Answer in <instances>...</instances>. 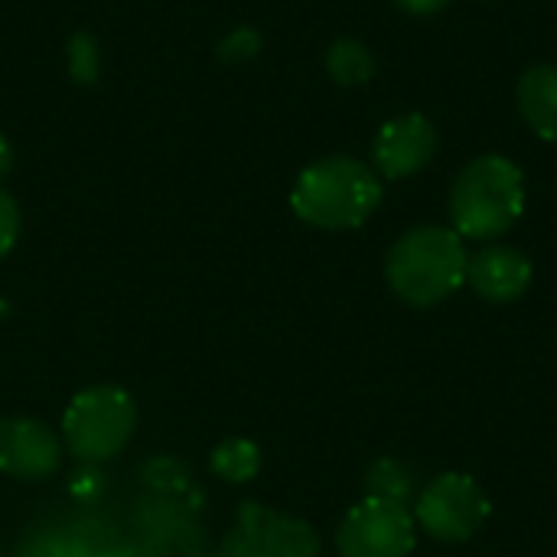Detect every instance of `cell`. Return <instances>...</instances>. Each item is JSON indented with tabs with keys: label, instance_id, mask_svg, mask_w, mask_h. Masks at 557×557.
Masks as SVG:
<instances>
[{
	"label": "cell",
	"instance_id": "6da1fadb",
	"mask_svg": "<svg viewBox=\"0 0 557 557\" xmlns=\"http://www.w3.org/2000/svg\"><path fill=\"white\" fill-rule=\"evenodd\" d=\"M382 206V180L362 160L333 153L313 160L290 189V209L313 228L349 232Z\"/></svg>",
	"mask_w": 557,
	"mask_h": 557
},
{
	"label": "cell",
	"instance_id": "7a4b0ae2",
	"mask_svg": "<svg viewBox=\"0 0 557 557\" xmlns=\"http://www.w3.org/2000/svg\"><path fill=\"white\" fill-rule=\"evenodd\" d=\"M525 212V173L503 153L470 160L450 189V228L460 238L496 242Z\"/></svg>",
	"mask_w": 557,
	"mask_h": 557
},
{
	"label": "cell",
	"instance_id": "3957f363",
	"mask_svg": "<svg viewBox=\"0 0 557 557\" xmlns=\"http://www.w3.org/2000/svg\"><path fill=\"white\" fill-rule=\"evenodd\" d=\"M467 261L470 251L454 228L418 225L392 245L385 277L405 304L434 307L467 284Z\"/></svg>",
	"mask_w": 557,
	"mask_h": 557
},
{
	"label": "cell",
	"instance_id": "277c9868",
	"mask_svg": "<svg viewBox=\"0 0 557 557\" xmlns=\"http://www.w3.org/2000/svg\"><path fill=\"white\" fill-rule=\"evenodd\" d=\"M137 424V411L127 392L98 385L72 398L62 418V434L75 460L101 463L124 450Z\"/></svg>",
	"mask_w": 557,
	"mask_h": 557
},
{
	"label": "cell",
	"instance_id": "5b68a950",
	"mask_svg": "<svg viewBox=\"0 0 557 557\" xmlns=\"http://www.w3.org/2000/svg\"><path fill=\"white\" fill-rule=\"evenodd\" d=\"M490 519V496L467 473H444L418 499V525L441 542H467Z\"/></svg>",
	"mask_w": 557,
	"mask_h": 557
},
{
	"label": "cell",
	"instance_id": "8992f818",
	"mask_svg": "<svg viewBox=\"0 0 557 557\" xmlns=\"http://www.w3.org/2000/svg\"><path fill=\"white\" fill-rule=\"evenodd\" d=\"M414 545L418 529L411 512L385 499L352 506L336 532V548L343 557H408Z\"/></svg>",
	"mask_w": 557,
	"mask_h": 557
},
{
	"label": "cell",
	"instance_id": "52a82bcc",
	"mask_svg": "<svg viewBox=\"0 0 557 557\" xmlns=\"http://www.w3.org/2000/svg\"><path fill=\"white\" fill-rule=\"evenodd\" d=\"M437 127L431 117L408 111L385 121L372 140V163L375 173L385 180H408L421 173L437 153Z\"/></svg>",
	"mask_w": 557,
	"mask_h": 557
},
{
	"label": "cell",
	"instance_id": "ba28073f",
	"mask_svg": "<svg viewBox=\"0 0 557 557\" xmlns=\"http://www.w3.org/2000/svg\"><path fill=\"white\" fill-rule=\"evenodd\" d=\"M235 557H317L320 545L310 525L274 516L258 506L242 509V525L232 535Z\"/></svg>",
	"mask_w": 557,
	"mask_h": 557
},
{
	"label": "cell",
	"instance_id": "9c48e42d",
	"mask_svg": "<svg viewBox=\"0 0 557 557\" xmlns=\"http://www.w3.org/2000/svg\"><path fill=\"white\" fill-rule=\"evenodd\" d=\"M55 434L33 418L0 421V473L13 480H46L59 467Z\"/></svg>",
	"mask_w": 557,
	"mask_h": 557
},
{
	"label": "cell",
	"instance_id": "30bf717a",
	"mask_svg": "<svg viewBox=\"0 0 557 557\" xmlns=\"http://www.w3.org/2000/svg\"><path fill=\"white\" fill-rule=\"evenodd\" d=\"M532 261L512 245H486L467 261V284L490 304H512L532 284Z\"/></svg>",
	"mask_w": 557,
	"mask_h": 557
},
{
	"label": "cell",
	"instance_id": "8fae6325",
	"mask_svg": "<svg viewBox=\"0 0 557 557\" xmlns=\"http://www.w3.org/2000/svg\"><path fill=\"white\" fill-rule=\"evenodd\" d=\"M516 104L522 121L532 127L535 137L557 140V65L542 62L522 72L516 88Z\"/></svg>",
	"mask_w": 557,
	"mask_h": 557
},
{
	"label": "cell",
	"instance_id": "7c38bea8",
	"mask_svg": "<svg viewBox=\"0 0 557 557\" xmlns=\"http://www.w3.org/2000/svg\"><path fill=\"white\" fill-rule=\"evenodd\" d=\"M375 69H379V62L362 39H336L326 49V72L333 75V82H339L346 88L372 82Z\"/></svg>",
	"mask_w": 557,
	"mask_h": 557
},
{
	"label": "cell",
	"instance_id": "4fadbf2b",
	"mask_svg": "<svg viewBox=\"0 0 557 557\" xmlns=\"http://www.w3.org/2000/svg\"><path fill=\"white\" fill-rule=\"evenodd\" d=\"M209 463H212L215 476H222L228 483H248L261 467V450L245 437H232L212 450Z\"/></svg>",
	"mask_w": 557,
	"mask_h": 557
},
{
	"label": "cell",
	"instance_id": "5bb4252c",
	"mask_svg": "<svg viewBox=\"0 0 557 557\" xmlns=\"http://www.w3.org/2000/svg\"><path fill=\"white\" fill-rule=\"evenodd\" d=\"M366 490H369V499H385V503L405 506L411 496V480H408L405 467H398L395 460H382L369 470Z\"/></svg>",
	"mask_w": 557,
	"mask_h": 557
},
{
	"label": "cell",
	"instance_id": "9a60e30c",
	"mask_svg": "<svg viewBox=\"0 0 557 557\" xmlns=\"http://www.w3.org/2000/svg\"><path fill=\"white\" fill-rule=\"evenodd\" d=\"M69 72H72L75 82H85V85L95 82V75H98V49H95L91 36H85V33L72 36V42H69Z\"/></svg>",
	"mask_w": 557,
	"mask_h": 557
},
{
	"label": "cell",
	"instance_id": "2e32d148",
	"mask_svg": "<svg viewBox=\"0 0 557 557\" xmlns=\"http://www.w3.org/2000/svg\"><path fill=\"white\" fill-rule=\"evenodd\" d=\"M258 49H261V36L251 26H238L235 33H228L219 42V59L222 62H245V59L258 55Z\"/></svg>",
	"mask_w": 557,
	"mask_h": 557
},
{
	"label": "cell",
	"instance_id": "e0dca14e",
	"mask_svg": "<svg viewBox=\"0 0 557 557\" xmlns=\"http://www.w3.org/2000/svg\"><path fill=\"white\" fill-rule=\"evenodd\" d=\"M16 235H20V209L13 196L0 189V258L16 245Z\"/></svg>",
	"mask_w": 557,
	"mask_h": 557
},
{
	"label": "cell",
	"instance_id": "ac0fdd59",
	"mask_svg": "<svg viewBox=\"0 0 557 557\" xmlns=\"http://www.w3.org/2000/svg\"><path fill=\"white\" fill-rule=\"evenodd\" d=\"M398 3V10H405V13H411V16H434V13H441L450 0H395Z\"/></svg>",
	"mask_w": 557,
	"mask_h": 557
},
{
	"label": "cell",
	"instance_id": "d6986e66",
	"mask_svg": "<svg viewBox=\"0 0 557 557\" xmlns=\"http://www.w3.org/2000/svg\"><path fill=\"white\" fill-rule=\"evenodd\" d=\"M10 163H13V150H10V144H7V137L0 134V180L7 176V170H10Z\"/></svg>",
	"mask_w": 557,
	"mask_h": 557
}]
</instances>
